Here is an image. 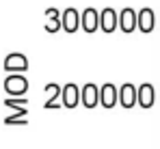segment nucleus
<instances>
[{
  "instance_id": "nucleus-12",
  "label": "nucleus",
  "mask_w": 160,
  "mask_h": 149,
  "mask_svg": "<svg viewBox=\"0 0 160 149\" xmlns=\"http://www.w3.org/2000/svg\"><path fill=\"white\" fill-rule=\"evenodd\" d=\"M28 63L22 54H9L4 61V69H26Z\"/></svg>"
},
{
  "instance_id": "nucleus-8",
  "label": "nucleus",
  "mask_w": 160,
  "mask_h": 149,
  "mask_svg": "<svg viewBox=\"0 0 160 149\" xmlns=\"http://www.w3.org/2000/svg\"><path fill=\"white\" fill-rule=\"evenodd\" d=\"M100 102L104 108H112L117 104V87L112 82H106L102 89H100Z\"/></svg>"
},
{
  "instance_id": "nucleus-10",
  "label": "nucleus",
  "mask_w": 160,
  "mask_h": 149,
  "mask_svg": "<svg viewBox=\"0 0 160 149\" xmlns=\"http://www.w3.org/2000/svg\"><path fill=\"white\" fill-rule=\"evenodd\" d=\"M78 102H80V89L74 82L65 84V87H63V104H65L67 108H74Z\"/></svg>"
},
{
  "instance_id": "nucleus-7",
  "label": "nucleus",
  "mask_w": 160,
  "mask_h": 149,
  "mask_svg": "<svg viewBox=\"0 0 160 149\" xmlns=\"http://www.w3.org/2000/svg\"><path fill=\"white\" fill-rule=\"evenodd\" d=\"M80 99H82V104H84L87 108H93V106L100 102V91H98V87H95L93 82H87V84L82 87V91H80Z\"/></svg>"
},
{
  "instance_id": "nucleus-6",
  "label": "nucleus",
  "mask_w": 160,
  "mask_h": 149,
  "mask_svg": "<svg viewBox=\"0 0 160 149\" xmlns=\"http://www.w3.org/2000/svg\"><path fill=\"white\" fill-rule=\"evenodd\" d=\"M117 24L121 26V30L123 32H132V30H136V11L134 9H123L119 15H117Z\"/></svg>"
},
{
  "instance_id": "nucleus-5",
  "label": "nucleus",
  "mask_w": 160,
  "mask_h": 149,
  "mask_svg": "<svg viewBox=\"0 0 160 149\" xmlns=\"http://www.w3.org/2000/svg\"><path fill=\"white\" fill-rule=\"evenodd\" d=\"M80 26H82V30H87V32H95L98 26H100V15H98V11H95V9H84L82 15H80Z\"/></svg>"
},
{
  "instance_id": "nucleus-11",
  "label": "nucleus",
  "mask_w": 160,
  "mask_h": 149,
  "mask_svg": "<svg viewBox=\"0 0 160 149\" xmlns=\"http://www.w3.org/2000/svg\"><path fill=\"white\" fill-rule=\"evenodd\" d=\"M100 28L104 32H112L117 28V13H115V9H104L100 13Z\"/></svg>"
},
{
  "instance_id": "nucleus-4",
  "label": "nucleus",
  "mask_w": 160,
  "mask_h": 149,
  "mask_svg": "<svg viewBox=\"0 0 160 149\" xmlns=\"http://www.w3.org/2000/svg\"><path fill=\"white\" fill-rule=\"evenodd\" d=\"M154 99H156V91H154V87L149 82H145V84H141L136 89V102L143 108H152L154 106Z\"/></svg>"
},
{
  "instance_id": "nucleus-9",
  "label": "nucleus",
  "mask_w": 160,
  "mask_h": 149,
  "mask_svg": "<svg viewBox=\"0 0 160 149\" xmlns=\"http://www.w3.org/2000/svg\"><path fill=\"white\" fill-rule=\"evenodd\" d=\"M61 26L67 30V32H76L80 26V15L74 9H65L63 11V17H61Z\"/></svg>"
},
{
  "instance_id": "nucleus-3",
  "label": "nucleus",
  "mask_w": 160,
  "mask_h": 149,
  "mask_svg": "<svg viewBox=\"0 0 160 149\" xmlns=\"http://www.w3.org/2000/svg\"><path fill=\"white\" fill-rule=\"evenodd\" d=\"M136 26L143 30V32H152L154 26H156V15L149 7L141 9V13H136Z\"/></svg>"
},
{
  "instance_id": "nucleus-1",
  "label": "nucleus",
  "mask_w": 160,
  "mask_h": 149,
  "mask_svg": "<svg viewBox=\"0 0 160 149\" xmlns=\"http://www.w3.org/2000/svg\"><path fill=\"white\" fill-rule=\"evenodd\" d=\"M26 89H28V82L24 76H9L4 80V91L9 95H22V93H26Z\"/></svg>"
},
{
  "instance_id": "nucleus-2",
  "label": "nucleus",
  "mask_w": 160,
  "mask_h": 149,
  "mask_svg": "<svg viewBox=\"0 0 160 149\" xmlns=\"http://www.w3.org/2000/svg\"><path fill=\"white\" fill-rule=\"evenodd\" d=\"M117 102H119L123 108H132L134 104H136V87L130 84V82H126V84L117 91Z\"/></svg>"
},
{
  "instance_id": "nucleus-13",
  "label": "nucleus",
  "mask_w": 160,
  "mask_h": 149,
  "mask_svg": "<svg viewBox=\"0 0 160 149\" xmlns=\"http://www.w3.org/2000/svg\"><path fill=\"white\" fill-rule=\"evenodd\" d=\"M46 17H48L46 30L48 32H56L58 30V13H56V9H46Z\"/></svg>"
}]
</instances>
